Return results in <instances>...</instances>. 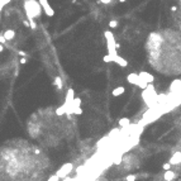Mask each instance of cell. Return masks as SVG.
<instances>
[{"label": "cell", "mask_w": 181, "mask_h": 181, "mask_svg": "<svg viewBox=\"0 0 181 181\" xmlns=\"http://www.w3.org/2000/svg\"><path fill=\"white\" fill-rule=\"evenodd\" d=\"M24 12L27 15V20L29 22L30 29H36L37 24L34 22V18L41 17L42 14V8L39 5L38 0H25L24 1Z\"/></svg>", "instance_id": "obj_1"}, {"label": "cell", "mask_w": 181, "mask_h": 181, "mask_svg": "<svg viewBox=\"0 0 181 181\" xmlns=\"http://www.w3.org/2000/svg\"><path fill=\"white\" fill-rule=\"evenodd\" d=\"M142 99H143V102L147 104V107L150 109L156 108V105H157V94H156V90H155L152 84H148L147 87L143 89Z\"/></svg>", "instance_id": "obj_2"}, {"label": "cell", "mask_w": 181, "mask_h": 181, "mask_svg": "<svg viewBox=\"0 0 181 181\" xmlns=\"http://www.w3.org/2000/svg\"><path fill=\"white\" fill-rule=\"evenodd\" d=\"M73 170V165L71 163V162H67V163H65V165H62V166L60 167V170H57V172H56V175L58 176V179L61 180H63L66 176H68V175L72 172Z\"/></svg>", "instance_id": "obj_3"}, {"label": "cell", "mask_w": 181, "mask_h": 181, "mask_svg": "<svg viewBox=\"0 0 181 181\" xmlns=\"http://www.w3.org/2000/svg\"><path fill=\"white\" fill-rule=\"evenodd\" d=\"M38 3L42 8V12H44V14L47 17H53L55 15V9L50 5L48 0H38Z\"/></svg>", "instance_id": "obj_4"}, {"label": "cell", "mask_w": 181, "mask_h": 181, "mask_svg": "<svg viewBox=\"0 0 181 181\" xmlns=\"http://www.w3.org/2000/svg\"><path fill=\"white\" fill-rule=\"evenodd\" d=\"M138 77L142 80V81L147 82V84H152L153 81H155V76L151 75L150 72H146V71H141V72L138 73Z\"/></svg>", "instance_id": "obj_5"}, {"label": "cell", "mask_w": 181, "mask_h": 181, "mask_svg": "<svg viewBox=\"0 0 181 181\" xmlns=\"http://www.w3.org/2000/svg\"><path fill=\"white\" fill-rule=\"evenodd\" d=\"M181 162V152L180 151H177V152H175L172 156H171V158L168 161V163L171 165V166H176V165H180Z\"/></svg>", "instance_id": "obj_6"}, {"label": "cell", "mask_w": 181, "mask_h": 181, "mask_svg": "<svg viewBox=\"0 0 181 181\" xmlns=\"http://www.w3.org/2000/svg\"><path fill=\"white\" fill-rule=\"evenodd\" d=\"M138 80H139V77H138V73H136V72H132L127 76V81L129 82L130 85H136L137 86Z\"/></svg>", "instance_id": "obj_7"}, {"label": "cell", "mask_w": 181, "mask_h": 181, "mask_svg": "<svg viewBox=\"0 0 181 181\" xmlns=\"http://www.w3.org/2000/svg\"><path fill=\"white\" fill-rule=\"evenodd\" d=\"M3 36L5 38V41H13L15 38V30L14 29H7L5 32H3Z\"/></svg>", "instance_id": "obj_8"}, {"label": "cell", "mask_w": 181, "mask_h": 181, "mask_svg": "<svg viewBox=\"0 0 181 181\" xmlns=\"http://www.w3.org/2000/svg\"><path fill=\"white\" fill-rule=\"evenodd\" d=\"M113 62L118 63V65L122 66V67H127L128 66V61L125 58H123L122 56H118V55H116L115 57H113Z\"/></svg>", "instance_id": "obj_9"}, {"label": "cell", "mask_w": 181, "mask_h": 181, "mask_svg": "<svg viewBox=\"0 0 181 181\" xmlns=\"http://www.w3.org/2000/svg\"><path fill=\"white\" fill-rule=\"evenodd\" d=\"M75 99V90L73 89H68L67 93H66V98H65V104L71 103Z\"/></svg>", "instance_id": "obj_10"}, {"label": "cell", "mask_w": 181, "mask_h": 181, "mask_svg": "<svg viewBox=\"0 0 181 181\" xmlns=\"http://www.w3.org/2000/svg\"><path fill=\"white\" fill-rule=\"evenodd\" d=\"M175 177H176V174H175L172 170H167V171H165L163 179L166 181H172V180H175Z\"/></svg>", "instance_id": "obj_11"}, {"label": "cell", "mask_w": 181, "mask_h": 181, "mask_svg": "<svg viewBox=\"0 0 181 181\" xmlns=\"http://www.w3.org/2000/svg\"><path fill=\"white\" fill-rule=\"evenodd\" d=\"M118 124H119V127L120 128H127V127H129L130 125V119L129 118H120L119 119V122H118Z\"/></svg>", "instance_id": "obj_12"}, {"label": "cell", "mask_w": 181, "mask_h": 181, "mask_svg": "<svg viewBox=\"0 0 181 181\" xmlns=\"http://www.w3.org/2000/svg\"><path fill=\"white\" fill-rule=\"evenodd\" d=\"M124 93H125V87L124 86H118V87H115V89L113 90L111 95H113V96H120V95H123Z\"/></svg>", "instance_id": "obj_13"}, {"label": "cell", "mask_w": 181, "mask_h": 181, "mask_svg": "<svg viewBox=\"0 0 181 181\" xmlns=\"http://www.w3.org/2000/svg\"><path fill=\"white\" fill-rule=\"evenodd\" d=\"M53 85L57 87V90H62V87H63L62 79H61L60 76H56V77H55V81H53Z\"/></svg>", "instance_id": "obj_14"}, {"label": "cell", "mask_w": 181, "mask_h": 181, "mask_svg": "<svg viewBox=\"0 0 181 181\" xmlns=\"http://www.w3.org/2000/svg\"><path fill=\"white\" fill-rule=\"evenodd\" d=\"M122 161H123L122 153H120V152L115 153V156L113 157V163H115V165H120V163H122Z\"/></svg>", "instance_id": "obj_15"}, {"label": "cell", "mask_w": 181, "mask_h": 181, "mask_svg": "<svg viewBox=\"0 0 181 181\" xmlns=\"http://www.w3.org/2000/svg\"><path fill=\"white\" fill-rule=\"evenodd\" d=\"M104 37H105V41L108 42V41H113V39H115L114 38V34H113V32H110V30H105L104 32Z\"/></svg>", "instance_id": "obj_16"}, {"label": "cell", "mask_w": 181, "mask_h": 181, "mask_svg": "<svg viewBox=\"0 0 181 181\" xmlns=\"http://www.w3.org/2000/svg\"><path fill=\"white\" fill-rule=\"evenodd\" d=\"M55 113H56V115H58V116H61V115H63L66 113V110H65V107L63 105H61V107H58L56 110H55Z\"/></svg>", "instance_id": "obj_17"}, {"label": "cell", "mask_w": 181, "mask_h": 181, "mask_svg": "<svg viewBox=\"0 0 181 181\" xmlns=\"http://www.w3.org/2000/svg\"><path fill=\"white\" fill-rule=\"evenodd\" d=\"M116 27H118V20H115V19H113V20H110V22H109V28L115 29Z\"/></svg>", "instance_id": "obj_18"}, {"label": "cell", "mask_w": 181, "mask_h": 181, "mask_svg": "<svg viewBox=\"0 0 181 181\" xmlns=\"http://www.w3.org/2000/svg\"><path fill=\"white\" fill-rule=\"evenodd\" d=\"M147 85H148L147 82H145V81H142V80H141V79L138 80V84H137V86H139V87H141V89H146V87H147Z\"/></svg>", "instance_id": "obj_19"}, {"label": "cell", "mask_w": 181, "mask_h": 181, "mask_svg": "<svg viewBox=\"0 0 181 181\" xmlns=\"http://www.w3.org/2000/svg\"><path fill=\"white\" fill-rule=\"evenodd\" d=\"M72 114H76V115L82 114V109H81V107H77V108L73 109V110H72Z\"/></svg>", "instance_id": "obj_20"}, {"label": "cell", "mask_w": 181, "mask_h": 181, "mask_svg": "<svg viewBox=\"0 0 181 181\" xmlns=\"http://www.w3.org/2000/svg\"><path fill=\"white\" fill-rule=\"evenodd\" d=\"M137 180V175H128L125 177V181H136Z\"/></svg>", "instance_id": "obj_21"}, {"label": "cell", "mask_w": 181, "mask_h": 181, "mask_svg": "<svg viewBox=\"0 0 181 181\" xmlns=\"http://www.w3.org/2000/svg\"><path fill=\"white\" fill-rule=\"evenodd\" d=\"M103 61H104V62H113V57L109 56V55H105V56L103 57Z\"/></svg>", "instance_id": "obj_22"}, {"label": "cell", "mask_w": 181, "mask_h": 181, "mask_svg": "<svg viewBox=\"0 0 181 181\" xmlns=\"http://www.w3.org/2000/svg\"><path fill=\"white\" fill-rule=\"evenodd\" d=\"M47 181H60V179H58V176L56 174L55 175H52V176H50V179Z\"/></svg>", "instance_id": "obj_23"}, {"label": "cell", "mask_w": 181, "mask_h": 181, "mask_svg": "<svg viewBox=\"0 0 181 181\" xmlns=\"http://www.w3.org/2000/svg\"><path fill=\"white\" fill-rule=\"evenodd\" d=\"M162 168H163L165 171H167V170H170V168H171V165H170L168 162H165V163L162 165Z\"/></svg>", "instance_id": "obj_24"}, {"label": "cell", "mask_w": 181, "mask_h": 181, "mask_svg": "<svg viewBox=\"0 0 181 181\" xmlns=\"http://www.w3.org/2000/svg\"><path fill=\"white\" fill-rule=\"evenodd\" d=\"M7 43V41H5V38H4V36H3V33H0V44H4Z\"/></svg>", "instance_id": "obj_25"}, {"label": "cell", "mask_w": 181, "mask_h": 181, "mask_svg": "<svg viewBox=\"0 0 181 181\" xmlns=\"http://www.w3.org/2000/svg\"><path fill=\"white\" fill-rule=\"evenodd\" d=\"M99 3H103V4L108 5V4H110V3H113V0H99Z\"/></svg>", "instance_id": "obj_26"}, {"label": "cell", "mask_w": 181, "mask_h": 181, "mask_svg": "<svg viewBox=\"0 0 181 181\" xmlns=\"http://www.w3.org/2000/svg\"><path fill=\"white\" fill-rule=\"evenodd\" d=\"M0 1H1V3H3V5L5 7V5H8V4L12 1V0H0Z\"/></svg>", "instance_id": "obj_27"}, {"label": "cell", "mask_w": 181, "mask_h": 181, "mask_svg": "<svg viewBox=\"0 0 181 181\" xmlns=\"http://www.w3.org/2000/svg\"><path fill=\"white\" fill-rule=\"evenodd\" d=\"M19 62H20L22 65H24V63H27V58H25V57H22V58H20V61H19Z\"/></svg>", "instance_id": "obj_28"}, {"label": "cell", "mask_w": 181, "mask_h": 181, "mask_svg": "<svg viewBox=\"0 0 181 181\" xmlns=\"http://www.w3.org/2000/svg\"><path fill=\"white\" fill-rule=\"evenodd\" d=\"M3 8H4V5H3V3L0 1V20H1V10H3Z\"/></svg>", "instance_id": "obj_29"}, {"label": "cell", "mask_w": 181, "mask_h": 181, "mask_svg": "<svg viewBox=\"0 0 181 181\" xmlns=\"http://www.w3.org/2000/svg\"><path fill=\"white\" fill-rule=\"evenodd\" d=\"M23 24H24L25 27H29V22H28V20H23Z\"/></svg>", "instance_id": "obj_30"}, {"label": "cell", "mask_w": 181, "mask_h": 181, "mask_svg": "<svg viewBox=\"0 0 181 181\" xmlns=\"http://www.w3.org/2000/svg\"><path fill=\"white\" fill-rule=\"evenodd\" d=\"M171 10H172V12H176V10H177V7H176V5L171 7Z\"/></svg>", "instance_id": "obj_31"}, {"label": "cell", "mask_w": 181, "mask_h": 181, "mask_svg": "<svg viewBox=\"0 0 181 181\" xmlns=\"http://www.w3.org/2000/svg\"><path fill=\"white\" fill-rule=\"evenodd\" d=\"M3 51H4V46H3V44H0V53H1Z\"/></svg>", "instance_id": "obj_32"}, {"label": "cell", "mask_w": 181, "mask_h": 181, "mask_svg": "<svg viewBox=\"0 0 181 181\" xmlns=\"http://www.w3.org/2000/svg\"><path fill=\"white\" fill-rule=\"evenodd\" d=\"M19 55H20V56H25V52H24V51H19Z\"/></svg>", "instance_id": "obj_33"}, {"label": "cell", "mask_w": 181, "mask_h": 181, "mask_svg": "<svg viewBox=\"0 0 181 181\" xmlns=\"http://www.w3.org/2000/svg\"><path fill=\"white\" fill-rule=\"evenodd\" d=\"M119 1H120V3H124V1H127V0H119Z\"/></svg>", "instance_id": "obj_34"}]
</instances>
